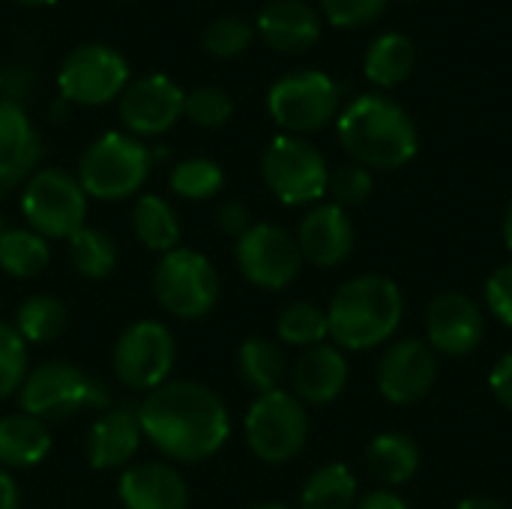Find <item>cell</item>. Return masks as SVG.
Listing matches in <instances>:
<instances>
[{"instance_id":"cell-1","label":"cell","mask_w":512,"mask_h":509,"mask_svg":"<svg viewBox=\"0 0 512 509\" xmlns=\"http://www.w3.org/2000/svg\"><path fill=\"white\" fill-rule=\"evenodd\" d=\"M144 438L174 462H204L231 438L225 402L198 381H165L138 405Z\"/></svg>"},{"instance_id":"cell-2","label":"cell","mask_w":512,"mask_h":509,"mask_svg":"<svg viewBox=\"0 0 512 509\" xmlns=\"http://www.w3.org/2000/svg\"><path fill=\"white\" fill-rule=\"evenodd\" d=\"M339 141L345 153L369 171L402 168L420 150V132L411 114L384 93H363L342 108Z\"/></svg>"},{"instance_id":"cell-3","label":"cell","mask_w":512,"mask_h":509,"mask_svg":"<svg viewBox=\"0 0 512 509\" xmlns=\"http://www.w3.org/2000/svg\"><path fill=\"white\" fill-rule=\"evenodd\" d=\"M405 315L402 288L381 273L348 279L327 306L330 339L342 351H369L387 345Z\"/></svg>"},{"instance_id":"cell-4","label":"cell","mask_w":512,"mask_h":509,"mask_svg":"<svg viewBox=\"0 0 512 509\" xmlns=\"http://www.w3.org/2000/svg\"><path fill=\"white\" fill-rule=\"evenodd\" d=\"M18 405L24 414L51 423L78 417L84 411H105L111 405V393L99 378L87 375L84 369L66 360H51L27 372L18 390Z\"/></svg>"},{"instance_id":"cell-5","label":"cell","mask_w":512,"mask_h":509,"mask_svg":"<svg viewBox=\"0 0 512 509\" xmlns=\"http://www.w3.org/2000/svg\"><path fill=\"white\" fill-rule=\"evenodd\" d=\"M153 165L150 147L126 132H105L78 159V183L87 198L123 201L135 195Z\"/></svg>"},{"instance_id":"cell-6","label":"cell","mask_w":512,"mask_h":509,"mask_svg":"<svg viewBox=\"0 0 512 509\" xmlns=\"http://www.w3.org/2000/svg\"><path fill=\"white\" fill-rule=\"evenodd\" d=\"M267 189L288 207L318 204L327 195L330 168L324 153L303 135H279L261 159Z\"/></svg>"},{"instance_id":"cell-7","label":"cell","mask_w":512,"mask_h":509,"mask_svg":"<svg viewBox=\"0 0 512 509\" xmlns=\"http://www.w3.org/2000/svg\"><path fill=\"white\" fill-rule=\"evenodd\" d=\"M21 213L45 240H69L87 219V195L63 168H39L30 174L21 192Z\"/></svg>"},{"instance_id":"cell-8","label":"cell","mask_w":512,"mask_h":509,"mask_svg":"<svg viewBox=\"0 0 512 509\" xmlns=\"http://www.w3.org/2000/svg\"><path fill=\"white\" fill-rule=\"evenodd\" d=\"M309 441V411L288 393L273 390L252 402L246 414V444L267 465H285L303 453Z\"/></svg>"},{"instance_id":"cell-9","label":"cell","mask_w":512,"mask_h":509,"mask_svg":"<svg viewBox=\"0 0 512 509\" xmlns=\"http://www.w3.org/2000/svg\"><path fill=\"white\" fill-rule=\"evenodd\" d=\"M153 294L174 318H204L219 300V273L195 249H171L153 270Z\"/></svg>"},{"instance_id":"cell-10","label":"cell","mask_w":512,"mask_h":509,"mask_svg":"<svg viewBox=\"0 0 512 509\" xmlns=\"http://www.w3.org/2000/svg\"><path fill=\"white\" fill-rule=\"evenodd\" d=\"M339 102H342L339 84L318 69L288 72L267 93V111L288 135H306L324 129L336 117Z\"/></svg>"},{"instance_id":"cell-11","label":"cell","mask_w":512,"mask_h":509,"mask_svg":"<svg viewBox=\"0 0 512 509\" xmlns=\"http://www.w3.org/2000/svg\"><path fill=\"white\" fill-rule=\"evenodd\" d=\"M126 84H129L126 57L102 42H87L72 48L57 69L60 96L63 102L72 105H105L111 99H120Z\"/></svg>"},{"instance_id":"cell-12","label":"cell","mask_w":512,"mask_h":509,"mask_svg":"<svg viewBox=\"0 0 512 509\" xmlns=\"http://www.w3.org/2000/svg\"><path fill=\"white\" fill-rule=\"evenodd\" d=\"M174 336L159 321H135L126 327L114 345V375L123 387L138 393H153L162 387L174 369Z\"/></svg>"},{"instance_id":"cell-13","label":"cell","mask_w":512,"mask_h":509,"mask_svg":"<svg viewBox=\"0 0 512 509\" xmlns=\"http://www.w3.org/2000/svg\"><path fill=\"white\" fill-rule=\"evenodd\" d=\"M234 258L240 273L264 291L288 288L303 270L297 240L285 228L270 222H252V228L237 237Z\"/></svg>"},{"instance_id":"cell-14","label":"cell","mask_w":512,"mask_h":509,"mask_svg":"<svg viewBox=\"0 0 512 509\" xmlns=\"http://www.w3.org/2000/svg\"><path fill=\"white\" fill-rule=\"evenodd\" d=\"M438 381V354L423 339H396L378 363V393L390 405L423 402Z\"/></svg>"},{"instance_id":"cell-15","label":"cell","mask_w":512,"mask_h":509,"mask_svg":"<svg viewBox=\"0 0 512 509\" xmlns=\"http://www.w3.org/2000/svg\"><path fill=\"white\" fill-rule=\"evenodd\" d=\"M186 93L168 75H144L126 84L117 102L120 123L135 138H156L183 117Z\"/></svg>"},{"instance_id":"cell-16","label":"cell","mask_w":512,"mask_h":509,"mask_svg":"<svg viewBox=\"0 0 512 509\" xmlns=\"http://www.w3.org/2000/svg\"><path fill=\"white\" fill-rule=\"evenodd\" d=\"M486 336L483 309L462 291L438 294L426 309V342L435 354L468 357Z\"/></svg>"},{"instance_id":"cell-17","label":"cell","mask_w":512,"mask_h":509,"mask_svg":"<svg viewBox=\"0 0 512 509\" xmlns=\"http://www.w3.org/2000/svg\"><path fill=\"white\" fill-rule=\"evenodd\" d=\"M42 159V138L15 99H0V198L30 180Z\"/></svg>"},{"instance_id":"cell-18","label":"cell","mask_w":512,"mask_h":509,"mask_svg":"<svg viewBox=\"0 0 512 509\" xmlns=\"http://www.w3.org/2000/svg\"><path fill=\"white\" fill-rule=\"evenodd\" d=\"M294 240L300 246L303 261L315 267H339L354 252L357 231L348 210L330 201V204H315L300 219Z\"/></svg>"},{"instance_id":"cell-19","label":"cell","mask_w":512,"mask_h":509,"mask_svg":"<svg viewBox=\"0 0 512 509\" xmlns=\"http://www.w3.org/2000/svg\"><path fill=\"white\" fill-rule=\"evenodd\" d=\"M348 375H351V369H348L342 348L321 342L315 348H306L294 360L291 393L303 405H330L348 387Z\"/></svg>"},{"instance_id":"cell-20","label":"cell","mask_w":512,"mask_h":509,"mask_svg":"<svg viewBox=\"0 0 512 509\" xmlns=\"http://www.w3.org/2000/svg\"><path fill=\"white\" fill-rule=\"evenodd\" d=\"M141 438L144 432L138 423V408H111L99 414L87 432V459L96 471H120L135 459Z\"/></svg>"},{"instance_id":"cell-21","label":"cell","mask_w":512,"mask_h":509,"mask_svg":"<svg viewBox=\"0 0 512 509\" xmlns=\"http://www.w3.org/2000/svg\"><path fill=\"white\" fill-rule=\"evenodd\" d=\"M126 509H189L186 480L165 462L129 465L117 486Z\"/></svg>"},{"instance_id":"cell-22","label":"cell","mask_w":512,"mask_h":509,"mask_svg":"<svg viewBox=\"0 0 512 509\" xmlns=\"http://www.w3.org/2000/svg\"><path fill=\"white\" fill-rule=\"evenodd\" d=\"M258 33L270 48L297 54L318 42L321 15L306 0H270L258 12Z\"/></svg>"},{"instance_id":"cell-23","label":"cell","mask_w":512,"mask_h":509,"mask_svg":"<svg viewBox=\"0 0 512 509\" xmlns=\"http://www.w3.org/2000/svg\"><path fill=\"white\" fill-rule=\"evenodd\" d=\"M420 462H423L420 444L405 432H384L366 447L369 474L393 492L417 477Z\"/></svg>"},{"instance_id":"cell-24","label":"cell","mask_w":512,"mask_h":509,"mask_svg":"<svg viewBox=\"0 0 512 509\" xmlns=\"http://www.w3.org/2000/svg\"><path fill=\"white\" fill-rule=\"evenodd\" d=\"M51 453L48 423L30 414L0 417V468H33Z\"/></svg>"},{"instance_id":"cell-25","label":"cell","mask_w":512,"mask_h":509,"mask_svg":"<svg viewBox=\"0 0 512 509\" xmlns=\"http://www.w3.org/2000/svg\"><path fill=\"white\" fill-rule=\"evenodd\" d=\"M51 261V246L30 228L0 225V270L12 279H36Z\"/></svg>"},{"instance_id":"cell-26","label":"cell","mask_w":512,"mask_h":509,"mask_svg":"<svg viewBox=\"0 0 512 509\" xmlns=\"http://www.w3.org/2000/svg\"><path fill=\"white\" fill-rule=\"evenodd\" d=\"M417 63V48L405 33H384L378 36L366 51V78L378 87H396L402 84Z\"/></svg>"},{"instance_id":"cell-27","label":"cell","mask_w":512,"mask_h":509,"mask_svg":"<svg viewBox=\"0 0 512 509\" xmlns=\"http://www.w3.org/2000/svg\"><path fill=\"white\" fill-rule=\"evenodd\" d=\"M237 369H240L243 381L258 396L273 393V390H282V381L288 375L282 348L273 339H264V336H249L240 345V351H237Z\"/></svg>"},{"instance_id":"cell-28","label":"cell","mask_w":512,"mask_h":509,"mask_svg":"<svg viewBox=\"0 0 512 509\" xmlns=\"http://www.w3.org/2000/svg\"><path fill=\"white\" fill-rule=\"evenodd\" d=\"M132 231L153 252H171L180 243V219L162 195H138L132 207Z\"/></svg>"},{"instance_id":"cell-29","label":"cell","mask_w":512,"mask_h":509,"mask_svg":"<svg viewBox=\"0 0 512 509\" xmlns=\"http://www.w3.org/2000/svg\"><path fill=\"white\" fill-rule=\"evenodd\" d=\"M357 477L348 465H321L300 492V509H354Z\"/></svg>"},{"instance_id":"cell-30","label":"cell","mask_w":512,"mask_h":509,"mask_svg":"<svg viewBox=\"0 0 512 509\" xmlns=\"http://www.w3.org/2000/svg\"><path fill=\"white\" fill-rule=\"evenodd\" d=\"M18 336L24 342H33V345H45V342H54L63 336V330L69 327V312L66 306L51 297V294H33L27 297L18 312H15V324Z\"/></svg>"},{"instance_id":"cell-31","label":"cell","mask_w":512,"mask_h":509,"mask_svg":"<svg viewBox=\"0 0 512 509\" xmlns=\"http://www.w3.org/2000/svg\"><path fill=\"white\" fill-rule=\"evenodd\" d=\"M276 336L285 342V345H294V348H315L321 342L330 339V324H327V309L315 306V303H306V300H297V303H288L276 321Z\"/></svg>"},{"instance_id":"cell-32","label":"cell","mask_w":512,"mask_h":509,"mask_svg":"<svg viewBox=\"0 0 512 509\" xmlns=\"http://www.w3.org/2000/svg\"><path fill=\"white\" fill-rule=\"evenodd\" d=\"M69 258L75 270L87 279H105L117 267V243L99 228H78L69 237Z\"/></svg>"},{"instance_id":"cell-33","label":"cell","mask_w":512,"mask_h":509,"mask_svg":"<svg viewBox=\"0 0 512 509\" xmlns=\"http://www.w3.org/2000/svg\"><path fill=\"white\" fill-rule=\"evenodd\" d=\"M171 192L186 198V201H210L219 195L225 174L213 159L195 156V159H183L171 168Z\"/></svg>"},{"instance_id":"cell-34","label":"cell","mask_w":512,"mask_h":509,"mask_svg":"<svg viewBox=\"0 0 512 509\" xmlns=\"http://www.w3.org/2000/svg\"><path fill=\"white\" fill-rule=\"evenodd\" d=\"M255 39V30L249 21L237 18V15H222V18H213L204 30V48L207 54L213 57H222V60H231V57H240Z\"/></svg>"},{"instance_id":"cell-35","label":"cell","mask_w":512,"mask_h":509,"mask_svg":"<svg viewBox=\"0 0 512 509\" xmlns=\"http://www.w3.org/2000/svg\"><path fill=\"white\" fill-rule=\"evenodd\" d=\"M27 372V342L12 324L0 321V402L21 390Z\"/></svg>"},{"instance_id":"cell-36","label":"cell","mask_w":512,"mask_h":509,"mask_svg":"<svg viewBox=\"0 0 512 509\" xmlns=\"http://www.w3.org/2000/svg\"><path fill=\"white\" fill-rule=\"evenodd\" d=\"M231 114H234L231 96H228L222 87H213V84L195 87V90L186 93V99H183V117H189L192 123L207 126V129L228 123Z\"/></svg>"},{"instance_id":"cell-37","label":"cell","mask_w":512,"mask_h":509,"mask_svg":"<svg viewBox=\"0 0 512 509\" xmlns=\"http://www.w3.org/2000/svg\"><path fill=\"white\" fill-rule=\"evenodd\" d=\"M375 189V177L369 168L351 162V165H339L336 171H330V183H327V195H333V204L339 207H357L363 204Z\"/></svg>"},{"instance_id":"cell-38","label":"cell","mask_w":512,"mask_h":509,"mask_svg":"<svg viewBox=\"0 0 512 509\" xmlns=\"http://www.w3.org/2000/svg\"><path fill=\"white\" fill-rule=\"evenodd\" d=\"M390 0H321V9L336 27H366L381 18Z\"/></svg>"},{"instance_id":"cell-39","label":"cell","mask_w":512,"mask_h":509,"mask_svg":"<svg viewBox=\"0 0 512 509\" xmlns=\"http://www.w3.org/2000/svg\"><path fill=\"white\" fill-rule=\"evenodd\" d=\"M486 306L504 327L512 330V264H501L486 279Z\"/></svg>"},{"instance_id":"cell-40","label":"cell","mask_w":512,"mask_h":509,"mask_svg":"<svg viewBox=\"0 0 512 509\" xmlns=\"http://www.w3.org/2000/svg\"><path fill=\"white\" fill-rule=\"evenodd\" d=\"M489 390H492V396L498 399L501 408L512 411V351L504 354L495 363V369L489 372Z\"/></svg>"},{"instance_id":"cell-41","label":"cell","mask_w":512,"mask_h":509,"mask_svg":"<svg viewBox=\"0 0 512 509\" xmlns=\"http://www.w3.org/2000/svg\"><path fill=\"white\" fill-rule=\"evenodd\" d=\"M216 222H219V228H222L225 234H231V237H243V234L252 228L249 210H246V204H240V201L222 204L219 213H216Z\"/></svg>"},{"instance_id":"cell-42","label":"cell","mask_w":512,"mask_h":509,"mask_svg":"<svg viewBox=\"0 0 512 509\" xmlns=\"http://www.w3.org/2000/svg\"><path fill=\"white\" fill-rule=\"evenodd\" d=\"M354 509H408V504L393 489H375L363 501H357Z\"/></svg>"},{"instance_id":"cell-43","label":"cell","mask_w":512,"mask_h":509,"mask_svg":"<svg viewBox=\"0 0 512 509\" xmlns=\"http://www.w3.org/2000/svg\"><path fill=\"white\" fill-rule=\"evenodd\" d=\"M0 509H21V489L6 468H0Z\"/></svg>"},{"instance_id":"cell-44","label":"cell","mask_w":512,"mask_h":509,"mask_svg":"<svg viewBox=\"0 0 512 509\" xmlns=\"http://www.w3.org/2000/svg\"><path fill=\"white\" fill-rule=\"evenodd\" d=\"M456 509H507L504 504L492 501V498H483V495H474V498H465Z\"/></svg>"},{"instance_id":"cell-45","label":"cell","mask_w":512,"mask_h":509,"mask_svg":"<svg viewBox=\"0 0 512 509\" xmlns=\"http://www.w3.org/2000/svg\"><path fill=\"white\" fill-rule=\"evenodd\" d=\"M504 243H507V249L512 252V201L510 207H507V213H504Z\"/></svg>"},{"instance_id":"cell-46","label":"cell","mask_w":512,"mask_h":509,"mask_svg":"<svg viewBox=\"0 0 512 509\" xmlns=\"http://www.w3.org/2000/svg\"><path fill=\"white\" fill-rule=\"evenodd\" d=\"M249 509H294V507H288V504H276V501H270V504H255V507H249Z\"/></svg>"},{"instance_id":"cell-47","label":"cell","mask_w":512,"mask_h":509,"mask_svg":"<svg viewBox=\"0 0 512 509\" xmlns=\"http://www.w3.org/2000/svg\"><path fill=\"white\" fill-rule=\"evenodd\" d=\"M18 3H30V6H45V3H54V0H18Z\"/></svg>"},{"instance_id":"cell-48","label":"cell","mask_w":512,"mask_h":509,"mask_svg":"<svg viewBox=\"0 0 512 509\" xmlns=\"http://www.w3.org/2000/svg\"><path fill=\"white\" fill-rule=\"evenodd\" d=\"M0 87H3V75H0Z\"/></svg>"},{"instance_id":"cell-49","label":"cell","mask_w":512,"mask_h":509,"mask_svg":"<svg viewBox=\"0 0 512 509\" xmlns=\"http://www.w3.org/2000/svg\"><path fill=\"white\" fill-rule=\"evenodd\" d=\"M405 3H411V0H405Z\"/></svg>"}]
</instances>
